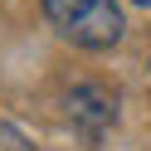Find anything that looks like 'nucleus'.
<instances>
[{
    "label": "nucleus",
    "mask_w": 151,
    "mask_h": 151,
    "mask_svg": "<svg viewBox=\"0 0 151 151\" xmlns=\"http://www.w3.org/2000/svg\"><path fill=\"white\" fill-rule=\"evenodd\" d=\"M44 15L78 49H112L127 29L117 0H44Z\"/></svg>",
    "instance_id": "nucleus-1"
},
{
    "label": "nucleus",
    "mask_w": 151,
    "mask_h": 151,
    "mask_svg": "<svg viewBox=\"0 0 151 151\" xmlns=\"http://www.w3.org/2000/svg\"><path fill=\"white\" fill-rule=\"evenodd\" d=\"M63 112H68V122L88 141H98L102 132L117 122V93L102 88V83H73V88L63 93Z\"/></svg>",
    "instance_id": "nucleus-2"
},
{
    "label": "nucleus",
    "mask_w": 151,
    "mask_h": 151,
    "mask_svg": "<svg viewBox=\"0 0 151 151\" xmlns=\"http://www.w3.org/2000/svg\"><path fill=\"white\" fill-rule=\"evenodd\" d=\"M137 5H151V0H137Z\"/></svg>",
    "instance_id": "nucleus-3"
}]
</instances>
